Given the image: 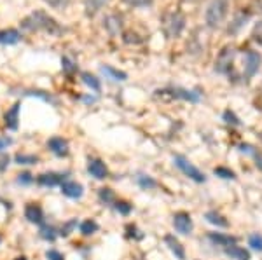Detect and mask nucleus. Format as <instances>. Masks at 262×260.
<instances>
[{
  "mask_svg": "<svg viewBox=\"0 0 262 260\" xmlns=\"http://www.w3.org/2000/svg\"><path fill=\"white\" fill-rule=\"evenodd\" d=\"M173 227L177 232L187 236V234H191L192 229H194V222H192L191 215H189L187 212H178L173 215Z\"/></svg>",
  "mask_w": 262,
  "mask_h": 260,
  "instance_id": "nucleus-6",
  "label": "nucleus"
},
{
  "mask_svg": "<svg viewBox=\"0 0 262 260\" xmlns=\"http://www.w3.org/2000/svg\"><path fill=\"white\" fill-rule=\"evenodd\" d=\"M248 246H252V248L257 250V252H262V234H259V232L250 234V238H248Z\"/></svg>",
  "mask_w": 262,
  "mask_h": 260,
  "instance_id": "nucleus-30",
  "label": "nucleus"
},
{
  "mask_svg": "<svg viewBox=\"0 0 262 260\" xmlns=\"http://www.w3.org/2000/svg\"><path fill=\"white\" fill-rule=\"evenodd\" d=\"M208 241L215 246H224V248H227V246L236 245L238 239L234 236L222 234V232H208Z\"/></svg>",
  "mask_w": 262,
  "mask_h": 260,
  "instance_id": "nucleus-10",
  "label": "nucleus"
},
{
  "mask_svg": "<svg viewBox=\"0 0 262 260\" xmlns=\"http://www.w3.org/2000/svg\"><path fill=\"white\" fill-rule=\"evenodd\" d=\"M9 145H12V138H9V136H0V152L7 149Z\"/></svg>",
  "mask_w": 262,
  "mask_h": 260,
  "instance_id": "nucleus-40",
  "label": "nucleus"
},
{
  "mask_svg": "<svg viewBox=\"0 0 262 260\" xmlns=\"http://www.w3.org/2000/svg\"><path fill=\"white\" fill-rule=\"evenodd\" d=\"M164 243H166V246L170 248V252L173 253V255L177 257L178 260H185V250H184V246H182V243L178 241V239L175 238L173 234H166V236H164Z\"/></svg>",
  "mask_w": 262,
  "mask_h": 260,
  "instance_id": "nucleus-15",
  "label": "nucleus"
},
{
  "mask_svg": "<svg viewBox=\"0 0 262 260\" xmlns=\"http://www.w3.org/2000/svg\"><path fill=\"white\" fill-rule=\"evenodd\" d=\"M46 257H48V260H65V257H63L58 250H49V252L46 253Z\"/></svg>",
  "mask_w": 262,
  "mask_h": 260,
  "instance_id": "nucleus-38",
  "label": "nucleus"
},
{
  "mask_svg": "<svg viewBox=\"0 0 262 260\" xmlns=\"http://www.w3.org/2000/svg\"><path fill=\"white\" fill-rule=\"evenodd\" d=\"M115 210H117L119 213H121V215H129V213H131V205H129V203H126V201H117V203H115Z\"/></svg>",
  "mask_w": 262,
  "mask_h": 260,
  "instance_id": "nucleus-33",
  "label": "nucleus"
},
{
  "mask_svg": "<svg viewBox=\"0 0 262 260\" xmlns=\"http://www.w3.org/2000/svg\"><path fill=\"white\" fill-rule=\"evenodd\" d=\"M61 192L67 197H70V199H79L84 194V187L81 183L74 182V180H68V182L61 183Z\"/></svg>",
  "mask_w": 262,
  "mask_h": 260,
  "instance_id": "nucleus-11",
  "label": "nucleus"
},
{
  "mask_svg": "<svg viewBox=\"0 0 262 260\" xmlns=\"http://www.w3.org/2000/svg\"><path fill=\"white\" fill-rule=\"evenodd\" d=\"M39 185L42 187H56L63 183V175H58V173H44L37 178Z\"/></svg>",
  "mask_w": 262,
  "mask_h": 260,
  "instance_id": "nucleus-21",
  "label": "nucleus"
},
{
  "mask_svg": "<svg viewBox=\"0 0 262 260\" xmlns=\"http://www.w3.org/2000/svg\"><path fill=\"white\" fill-rule=\"evenodd\" d=\"M229 11L227 0H211L205 12V21H207L208 28H217L224 23L225 16Z\"/></svg>",
  "mask_w": 262,
  "mask_h": 260,
  "instance_id": "nucleus-2",
  "label": "nucleus"
},
{
  "mask_svg": "<svg viewBox=\"0 0 262 260\" xmlns=\"http://www.w3.org/2000/svg\"><path fill=\"white\" fill-rule=\"evenodd\" d=\"M0 241H2V238H0Z\"/></svg>",
  "mask_w": 262,
  "mask_h": 260,
  "instance_id": "nucleus-42",
  "label": "nucleus"
},
{
  "mask_svg": "<svg viewBox=\"0 0 262 260\" xmlns=\"http://www.w3.org/2000/svg\"><path fill=\"white\" fill-rule=\"evenodd\" d=\"M245 79H252L255 74L259 72L262 63V56L259 54L257 51H247V56H245Z\"/></svg>",
  "mask_w": 262,
  "mask_h": 260,
  "instance_id": "nucleus-7",
  "label": "nucleus"
},
{
  "mask_svg": "<svg viewBox=\"0 0 262 260\" xmlns=\"http://www.w3.org/2000/svg\"><path fill=\"white\" fill-rule=\"evenodd\" d=\"M213 175L220 176V178H224V180H234V178H236V173H234L233 170L225 168V166L215 168V170H213Z\"/></svg>",
  "mask_w": 262,
  "mask_h": 260,
  "instance_id": "nucleus-26",
  "label": "nucleus"
},
{
  "mask_svg": "<svg viewBox=\"0 0 262 260\" xmlns=\"http://www.w3.org/2000/svg\"><path fill=\"white\" fill-rule=\"evenodd\" d=\"M61 65H63V70L68 72V74H72V72L75 70L74 63H72V61L68 60V58H61Z\"/></svg>",
  "mask_w": 262,
  "mask_h": 260,
  "instance_id": "nucleus-39",
  "label": "nucleus"
},
{
  "mask_svg": "<svg viewBox=\"0 0 262 260\" xmlns=\"http://www.w3.org/2000/svg\"><path fill=\"white\" fill-rule=\"evenodd\" d=\"M108 4H110V0H84L86 14H88L89 18H93V16H96Z\"/></svg>",
  "mask_w": 262,
  "mask_h": 260,
  "instance_id": "nucleus-19",
  "label": "nucleus"
},
{
  "mask_svg": "<svg viewBox=\"0 0 262 260\" xmlns=\"http://www.w3.org/2000/svg\"><path fill=\"white\" fill-rule=\"evenodd\" d=\"M75 227H77V220L74 218V220H70V222H67L65 225L61 227V232H59V234H61V236H68L72 230L75 229Z\"/></svg>",
  "mask_w": 262,
  "mask_h": 260,
  "instance_id": "nucleus-35",
  "label": "nucleus"
},
{
  "mask_svg": "<svg viewBox=\"0 0 262 260\" xmlns=\"http://www.w3.org/2000/svg\"><path fill=\"white\" fill-rule=\"evenodd\" d=\"M37 161V156H32V154H18L16 156V163L18 164H35Z\"/></svg>",
  "mask_w": 262,
  "mask_h": 260,
  "instance_id": "nucleus-32",
  "label": "nucleus"
},
{
  "mask_svg": "<svg viewBox=\"0 0 262 260\" xmlns=\"http://www.w3.org/2000/svg\"><path fill=\"white\" fill-rule=\"evenodd\" d=\"M104 26L112 37H115L122 28V16L121 14H108L104 21Z\"/></svg>",
  "mask_w": 262,
  "mask_h": 260,
  "instance_id": "nucleus-14",
  "label": "nucleus"
},
{
  "mask_svg": "<svg viewBox=\"0 0 262 260\" xmlns=\"http://www.w3.org/2000/svg\"><path fill=\"white\" fill-rule=\"evenodd\" d=\"M124 2L131 7H149L154 0H124Z\"/></svg>",
  "mask_w": 262,
  "mask_h": 260,
  "instance_id": "nucleus-34",
  "label": "nucleus"
},
{
  "mask_svg": "<svg viewBox=\"0 0 262 260\" xmlns=\"http://www.w3.org/2000/svg\"><path fill=\"white\" fill-rule=\"evenodd\" d=\"M184 28H185V18L180 12H170V14L164 18V23H162V30H164L168 39L180 37Z\"/></svg>",
  "mask_w": 262,
  "mask_h": 260,
  "instance_id": "nucleus-4",
  "label": "nucleus"
},
{
  "mask_svg": "<svg viewBox=\"0 0 262 260\" xmlns=\"http://www.w3.org/2000/svg\"><path fill=\"white\" fill-rule=\"evenodd\" d=\"M19 110H21V103H14L7 112H5L4 119H5V126L7 130L16 131L18 130V123H19Z\"/></svg>",
  "mask_w": 262,
  "mask_h": 260,
  "instance_id": "nucleus-12",
  "label": "nucleus"
},
{
  "mask_svg": "<svg viewBox=\"0 0 262 260\" xmlns=\"http://www.w3.org/2000/svg\"><path fill=\"white\" fill-rule=\"evenodd\" d=\"M240 150H241L243 154H248V156L254 157L255 166H257L259 170H262V150H259L257 147L250 145V143H241V145H240Z\"/></svg>",
  "mask_w": 262,
  "mask_h": 260,
  "instance_id": "nucleus-22",
  "label": "nucleus"
},
{
  "mask_svg": "<svg viewBox=\"0 0 262 260\" xmlns=\"http://www.w3.org/2000/svg\"><path fill=\"white\" fill-rule=\"evenodd\" d=\"M233 60H234V49L225 47L224 51L218 54L217 61H215V70L218 74H229L231 67H233Z\"/></svg>",
  "mask_w": 262,
  "mask_h": 260,
  "instance_id": "nucleus-8",
  "label": "nucleus"
},
{
  "mask_svg": "<svg viewBox=\"0 0 262 260\" xmlns=\"http://www.w3.org/2000/svg\"><path fill=\"white\" fill-rule=\"evenodd\" d=\"M56 230H54V227H51V225H42L41 227V238L42 239H46V241H54L56 239Z\"/></svg>",
  "mask_w": 262,
  "mask_h": 260,
  "instance_id": "nucleus-28",
  "label": "nucleus"
},
{
  "mask_svg": "<svg viewBox=\"0 0 262 260\" xmlns=\"http://www.w3.org/2000/svg\"><path fill=\"white\" fill-rule=\"evenodd\" d=\"M21 26L28 32H46L49 35H59L61 34V26L54 21L49 14H46L44 11H35L30 16H26L23 19Z\"/></svg>",
  "mask_w": 262,
  "mask_h": 260,
  "instance_id": "nucleus-1",
  "label": "nucleus"
},
{
  "mask_svg": "<svg viewBox=\"0 0 262 260\" xmlns=\"http://www.w3.org/2000/svg\"><path fill=\"white\" fill-rule=\"evenodd\" d=\"M48 147H49V150L58 157H65L68 154L67 140H63V138H59V136L51 138V140L48 141Z\"/></svg>",
  "mask_w": 262,
  "mask_h": 260,
  "instance_id": "nucleus-13",
  "label": "nucleus"
},
{
  "mask_svg": "<svg viewBox=\"0 0 262 260\" xmlns=\"http://www.w3.org/2000/svg\"><path fill=\"white\" fill-rule=\"evenodd\" d=\"M205 218H207L208 223H211V225H217V227H229V222L224 218V217L220 215V213L217 212H207V215H205Z\"/></svg>",
  "mask_w": 262,
  "mask_h": 260,
  "instance_id": "nucleus-23",
  "label": "nucleus"
},
{
  "mask_svg": "<svg viewBox=\"0 0 262 260\" xmlns=\"http://www.w3.org/2000/svg\"><path fill=\"white\" fill-rule=\"evenodd\" d=\"M157 94H161V96L177 98V100H185V101H191V103H198V101L201 100V94L200 93H196V91L184 89V87H170V89L157 91Z\"/></svg>",
  "mask_w": 262,
  "mask_h": 260,
  "instance_id": "nucleus-5",
  "label": "nucleus"
},
{
  "mask_svg": "<svg viewBox=\"0 0 262 260\" xmlns=\"http://www.w3.org/2000/svg\"><path fill=\"white\" fill-rule=\"evenodd\" d=\"M16 260H26V259H25V257H19V259H16Z\"/></svg>",
  "mask_w": 262,
  "mask_h": 260,
  "instance_id": "nucleus-41",
  "label": "nucleus"
},
{
  "mask_svg": "<svg viewBox=\"0 0 262 260\" xmlns=\"http://www.w3.org/2000/svg\"><path fill=\"white\" fill-rule=\"evenodd\" d=\"M32 182H34V176L30 175V173H21V175H18V183H21V185H30Z\"/></svg>",
  "mask_w": 262,
  "mask_h": 260,
  "instance_id": "nucleus-37",
  "label": "nucleus"
},
{
  "mask_svg": "<svg viewBox=\"0 0 262 260\" xmlns=\"http://www.w3.org/2000/svg\"><path fill=\"white\" fill-rule=\"evenodd\" d=\"M173 163H175V166H177L185 176H189V178L192 180V182H196V183H205V182H207V175H205L201 170H198V168H196L194 164H192L191 161L187 159V157L175 156L173 157Z\"/></svg>",
  "mask_w": 262,
  "mask_h": 260,
  "instance_id": "nucleus-3",
  "label": "nucleus"
},
{
  "mask_svg": "<svg viewBox=\"0 0 262 260\" xmlns=\"http://www.w3.org/2000/svg\"><path fill=\"white\" fill-rule=\"evenodd\" d=\"M25 217L28 218V222H32V223H42V220H44L42 208L39 205H35V203H30V205H26Z\"/></svg>",
  "mask_w": 262,
  "mask_h": 260,
  "instance_id": "nucleus-16",
  "label": "nucleus"
},
{
  "mask_svg": "<svg viewBox=\"0 0 262 260\" xmlns=\"http://www.w3.org/2000/svg\"><path fill=\"white\" fill-rule=\"evenodd\" d=\"M44 2L52 9H63L68 4V0H44Z\"/></svg>",
  "mask_w": 262,
  "mask_h": 260,
  "instance_id": "nucleus-36",
  "label": "nucleus"
},
{
  "mask_svg": "<svg viewBox=\"0 0 262 260\" xmlns=\"http://www.w3.org/2000/svg\"><path fill=\"white\" fill-rule=\"evenodd\" d=\"M137 182L144 190H151V189H156V187H157V182L149 175H138Z\"/></svg>",
  "mask_w": 262,
  "mask_h": 260,
  "instance_id": "nucleus-25",
  "label": "nucleus"
},
{
  "mask_svg": "<svg viewBox=\"0 0 262 260\" xmlns=\"http://www.w3.org/2000/svg\"><path fill=\"white\" fill-rule=\"evenodd\" d=\"M96 230H98V223H96L95 220H84V222L81 223V232L84 236L95 234Z\"/></svg>",
  "mask_w": 262,
  "mask_h": 260,
  "instance_id": "nucleus-27",
  "label": "nucleus"
},
{
  "mask_svg": "<svg viewBox=\"0 0 262 260\" xmlns=\"http://www.w3.org/2000/svg\"><path fill=\"white\" fill-rule=\"evenodd\" d=\"M82 82H84L88 87H91L93 91H100V81L95 77L93 74H89V72H84V74L81 75Z\"/></svg>",
  "mask_w": 262,
  "mask_h": 260,
  "instance_id": "nucleus-24",
  "label": "nucleus"
},
{
  "mask_svg": "<svg viewBox=\"0 0 262 260\" xmlns=\"http://www.w3.org/2000/svg\"><path fill=\"white\" fill-rule=\"evenodd\" d=\"M21 41V34L14 28H7V30H0V44L2 45H14Z\"/></svg>",
  "mask_w": 262,
  "mask_h": 260,
  "instance_id": "nucleus-18",
  "label": "nucleus"
},
{
  "mask_svg": "<svg viewBox=\"0 0 262 260\" xmlns=\"http://www.w3.org/2000/svg\"><path fill=\"white\" fill-rule=\"evenodd\" d=\"M100 201L102 203H105V205H110V203H114L115 201V194L112 189H100Z\"/></svg>",
  "mask_w": 262,
  "mask_h": 260,
  "instance_id": "nucleus-29",
  "label": "nucleus"
},
{
  "mask_svg": "<svg viewBox=\"0 0 262 260\" xmlns=\"http://www.w3.org/2000/svg\"><path fill=\"white\" fill-rule=\"evenodd\" d=\"M222 119H224L227 124H231V126H241V121L238 119V115L231 110H225L224 115H222Z\"/></svg>",
  "mask_w": 262,
  "mask_h": 260,
  "instance_id": "nucleus-31",
  "label": "nucleus"
},
{
  "mask_svg": "<svg viewBox=\"0 0 262 260\" xmlns=\"http://www.w3.org/2000/svg\"><path fill=\"white\" fill-rule=\"evenodd\" d=\"M225 255L229 257V259H233V260H250V252L245 248H241V246L238 245H233V246H227V248L224 250Z\"/></svg>",
  "mask_w": 262,
  "mask_h": 260,
  "instance_id": "nucleus-20",
  "label": "nucleus"
},
{
  "mask_svg": "<svg viewBox=\"0 0 262 260\" xmlns=\"http://www.w3.org/2000/svg\"><path fill=\"white\" fill-rule=\"evenodd\" d=\"M88 171H89V175L93 176V178L96 180H104L107 178L108 175V171H107V166H105L104 161L100 159H91L88 163Z\"/></svg>",
  "mask_w": 262,
  "mask_h": 260,
  "instance_id": "nucleus-9",
  "label": "nucleus"
},
{
  "mask_svg": "<svg viewBox=\"0 0 262 260\" xmlns=\"http://www.w3.org/2000/svg\"><path fill=\"white\" fill-rule=\"evenodd\" d=\"M100 72L105 75V79H110V81H115V82H122L128 79V74H126V72L117 70V68L110 67V65H102Z\"/></svg>",
  "mask_w": 262,
  "mask_h": 260,
  "instance_id": "nucleus-17",
  "label": "nucleus"
}]
</instances>
